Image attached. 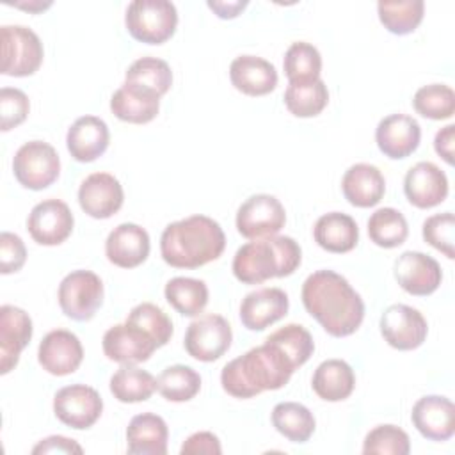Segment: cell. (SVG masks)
I'll return each instance as SVG.
<instances>
[{"mask_svg":"<svg viewBox=\"0 0 455 455\" xmlns=\"http://www.w3.org/2000/svg\"><path fill=\"white\" fill-rule=\"evenodd\" d=\"M18 183L30 190L48 188L60 174V158L53 146L43 140L25 142L12 158Z\"/></svg>","mask_w":455,"mask_h":455,"instance_id":"6","label":"cell"},{"mask_svg":"<svg viewBox=\"0 0 455 455\" xmlns=\"http://www.w3.org/2000/svg\"><path fill=\"white\" fill-rule=\"evenodd\" d=\"M53 412L66 427L85 430L100 419L103 412V400L94 387L85 384H71L55 393Z\"/></svg>","mask_w":455,"mask_h":455,"instance_id":"11","label":"cell"},{"mask_svg":"<svg viewBox=\"0 0 455 455\" xmlns=\"http://www.w3.org/2000/svg\"><path fill=\"white\" fill-rule=\"evenodd\" d=\"M84 359V348L76 334L66 329L50 331L39 343L37 361L52 375L75 373Z\"/></svg>","mask_w":455,"mask_h":455,"instance_id":"17","label":"cell"},{"mask_svg":"<svg viewBox=\"0 0 455 455\" xmlns=\"http://www.w3.org/2000/svg\"><path fill=\"white\" fill-rule=\"evenodd\" d=\"M75 219L69 206L60 199L37 203L27 219V229L39 245H59L73 231Z\"/></svg>","mask_w":455,"mask_h":455,"instance_id":"13","label":"cell"},{"mask_svg":"<svg viewBox=\"0 0 455 455\" xmlns=\"http://www.w3.org/2000/svg\"><path fill=\"white\" fill-rule=\"evenodd\" d=\"M311 387L316 396L325 402H341L348 398L355 387L354 370L343 359H327L316 366Z\"/></svg>","mask_w":455,"mask_h":455,"instance_id":"30","label":"cell"},{"mask_svg":"<svg viewBox=\"0 0 455 455\" xmlns=\"http://www.w3.org/2000/svg\"><path fill=\"white\" fill-rule=\"evenodd\" d=\"M110 142V132L103 119L96 116L78 117L68 130L66 146L69 155L82 164L100 158Z\"/></svg>","mask_w":455,"mask_h":455,"instance_id":"24","label":"cell"},{"mask_svg":"<svg viewBox=\"0 0 455 455\" xmlns=\"http://www.w3.org/2000/svg\"><path fill=\"white\" fill-rule=\"evenodd\" d=\"M82 446L69 439V437H64V435H50L43 441H39L34 448H32V453L37 455V453H82Z\"/></svg>","mask_w":455,"mask_h":455,"instance_id":"48","label":"cell"},{"mask_svg":"<svg viewBox=\"0 0 455 455\" xmlns=\"http://www.w3.org/2000/svg\"><path fill=\"white\" fill-rule=\"evenodd\" d=\"M101 345L105 355L119 364L144 363L158 348V345L148 332L128 322L110 327L103 334Z\"/></svg>","mask_w":455,"mask_h":455,"instance_id":"15","label":"cell"},{"mask_svg":"<svg viewBox=\"0 0 455 455\" xmlns=\"http://www.w3.org/2000/svg\"><path fill=\"white\" fill-rule=\"evenodd\" d=\"M222 451L220 441L212 432H196L185 439L181 444L180 453L181 455H196V453H208V455H219Z\"/></svg>","mask_w":455,"mask_h":455,"instance_id":"47","label":"cell"},{"mask_svg":"<svg viewBox=\"0 0 455 455\" xmlns=\"http://www.w3.org/2000/svg\"><path fill=\"white\" fill-rule=\"evenodd\" d=\"M43 43L23 25L2 27V75L30 76L43 62Z\"/></svg>","mask_w":455,"mask_h":455,"instance_id":"8","label":"cell"},{"mask_svg":"<svg viewBox=\"0 0 455 455\" xmlns=\"http://www.w3.org/2000/svg\"><path fill=\"white\" fill-rule=\"evenodd\" d=\"M407 220L395 208H379L368 219V236L379 247H398L407 240Z\"/></svg>","mask_w":455,"mask_h":455,"instance_id":"37","label":"cell"},{"mask_svg":"<svg viewBox=\"0 0 455 455\" xmlns=\"http://www.w3.org/2000/svg\"><path fill=\"white\" fill-rule=\"evenodd\" d=\"M395 279L407 293L425 297L439 288L443 272L432 256L418 251H405L395 261Z\"/></svg>","mask_w":455,"mask_h":455,"instance_id":"14","label":"cell"},{"mask_svg":"<svg viewBox=\"0 0 455 455\" xmlns=\"http://www.w3.org/2000/svg\"><path fill=\"white\" fill-rule=\"evenodd\" d=\"M30 110V101L21 89L2 87L0 89V130L9 132L20 126Z\"/></svg>","mask_w":455,"mask_h":455,"instance_id":"45","label":"cell"},{"mask_svg":"<svg viewBox=\"0 0 455 455\" xmlns=\"http://www.w3.org/2000/svg\"><path fill=\"white\" fill-rule=\"evenodd\" d=\"M288 307V295L281 288H261L243 297L240 304V320L249 331H265L286 316Z\"/></svg>","mask_w":455,"mask_h":455,"instance_id":"23","label":"cell"},{"mask_svg":"<svg viewBox=\"0 0 455 455\" xmlns=\"http://www.w3.org/2000/svg\"><path fill=\"white\" fill-rule=\"evenodd\" d=\"M286 222L281 201L270 194L247 197L236 212V229L243 238L258 240L277 235Z\"/></svg>","mask_w":455,"mask_h":455,"instance_id":"10","label":"cell"},{"mask_svg":"<svg viewBox=\"0 0 455 455\" xmlns=\"http://www.w3.org/2000/svg\"><path fill=\"white\" fill-rule=\"evenodd\" d=\"M57 299L68 318L87 322L103 304V283L91 270H73L60 281Z\"/></svg>","mask_w":455,"mask_h":455,"instance_id":"7","label":"cell"},{"mask_svg":"<svg viewBox=\"0 0 455 455\" xmlns=\"http://www.w3.org/2000/svg\"><path fill=\"white\" fill-rule=\"evenodd\" d=\"M124 82L148 89L162 98L172 85V71L158 57H140L126 69Z\"/></svg>","mask_w":455,"mask_h":455,"instance_id":"36","label":"cell"},{"mask_svg":"<svg viewBox=\"0 0 455 455\" xmlns=\"http://www.w3.org/2000/svg\"><path fill=\"white\" fill-rule=\"evenodd\" d=\"M201 389V375L187 364H172L156 379V391L169 402H188Z\"/></svg>","mask_w":455,"mask_h":455,"instance_id":"35","label":"cell"},{"mask_svg":"<svg viewBox=\"0 0 455 455\" xmlns=\"http://www.w3.org/2000/svg\"><path fill=\"white\" fill-rule=\"evenodd\" d=\"M52 4H28V5H25V4H18V7H21V9H28V11H43V9H46V7H50Z\"/></svg>","mask_w":455,"mask_h":455,"instance_id":"51","label":"cell"},{"mask_svg":"<svg viewBox=\"0 0 455 455\" xmlns=\"http://www.w3.org/2000/svg\"><path fill=\"white\" fill-rule=\"evenodd\" d=\"M315 242L327 252L343 254L352 251L359 242V229L355 220L341 212L322 215L313 228Z\"/></svg>","mask_w":455,"mask_h":455,"instance_id":"29","label":"cell"},{"mask_svg":"<svg viewBox=\"0 0 455 455\" xmlns=\"http://www.w3.org/2000/svg\"><path fill=\"white\" fill-rule=\"evenodd\" d=\"M126 322L132 325H137L139 329L148 332L153 338V341L158 345V348L167 345L172 336L171 318L167 316V313H164L162 307H158L156 304H151V302L137 304L130 311Z\"/></svg>","mask_w":455,"mask_h":455,"instance_id":"41","label":"cell"},{"mask_svg":"<svg viewBox=\"0 0 455 455\" xmlns=\"http://www.w3.org/2000/svg\"><path fill=\"white\" fill-rule=\"evenodd\" d=\"M403 192L412 206L434 208L448 196V178L435 164L418 162L403 178Z\"/></svg>","mask_w":455,"mask_h":455,"instance_id":"20","label":"cell"},{"mask_svg":"<svg viewBox=\"0 0 455 455\" xmlns=\"http://www.w3.org/2000/svg\"><path fill=\"white\" fill-rule=\"evenodd\" d=\"M345 199L357 208H370L380 203L386 192V180L371 164H354L341 180Z\"/></svg>","mask_w":455,"mask_h":455,"instance_id":"26","label":"cell"},{"mask_svg":"<svg viewBox=\"0 0 455 455\" xmlns=\"http://www.w3.org/2000/svg\"><path fill=\"white\" fill-rule=\"evenodd\" d=\"M112 114L132 124H144L156 117L160 110V96L133 84H123L110 98Z\"/></svg>","mask_w":455,"mask_h":455,"instance_id":"27","label":"cell"},{"mask_svg":"<svg viewBox=\"0 0 455 455\" xmlns=\"http://www.w3.org/2000/svg\"><path fill=\"white\" fill-rule=\"evenodd\" d=\"M375 140L387 158L402 160L418 149L421 128L419 123L407 114H391L377 124Z\"/></svg>","mask_w":455,"mask_h":455,"instance_id":"18","label":"cell"},{"mask_svg":"<svg viewBox=\"0 0 455 455\" xmlns=\"http://www.w3.org/2000/svg\"><path fill=\"white\" fill-rule=\"evenodd\" d=\"M423 238L434 249L441 251L448 259L455 258L453 251V231H455V219L451 212L435 213L423 222Z\"/></svg>","mask_w":455,"mask_h":455,"instance_id":"44","label":"cell"},{"mask_svg":"<svg viewBox=\"0 0 455 455\" xmlns=\"http://www.w3.org/2000/svg\"><path fill=\"white\" fill-rule=\"evenodd\" d=\"M412 107L419 116L427 119H450L455 112V92L450 85L444 84L423 85L416 91Z\"/></svg>","mask_w":455,"mask_h":455,"instance_id":"40","label":"cell"},{"mask_svg":"<svg viewBox=\"0 0 455 455\" xmlns=\"http://www.w3.org/2000/svg\"><path fill=\"white\" fill-rule=\"evenodd\" d=\"M169 428L162 416L142 412L132 418L126 428L128 451L133 455H165Z\"/></svg>","mask_w":455,"mask_h":455,"instance_id":"28","label":"cell"},{"mask_svg":"<svg viewBox=\"0 0 455 455\" xmlns=\"http://www.w3.org/2000/svg\"><path fill=\"white\" fill-rule=\"evenodd\" d=\"M226 247L220 224L206 215H190L165 226L160 252L174 268H199L217 259Z\"/></svg>","mask_w":455,"mask_h":455,"instance_id":"3","label":"cell"},{"mask_svg":"<svg viewBox=\"0 0 455 455\" xmlns=\"http://www.w3.org/2000/svg\"><path fill=\"white\" fill-rule=\"evenodd\" d=\"M329 103V91L323 80L290 84L284 91V105L295 117H315Z\"/></svg>","mask_w":455,"mask_h":455,"instance_id":"34","label":"cell"},{"mask_svg":"<svg viewBox=\"0 0 455 455\" xmlns=\"http://www.w3.org/2000/svg\"><path fill=\"white\" fill-rule=\"evenodd\" d=\"M229 80L242 94L265 96L275 89L277 71L261 57L240 55L229 66Z\"/></svg>","mask_w":455,"mask_h":455,"instance_id":"25","label":"cell"},{"mask_svg":"<svg viewBox=\"0 0 455 455\" xmlns=\"http://www.w3.org/2000/svg\"><path fill=\"white\" fill-rule=\"evenodd\" d=\"M302 261L300 245L291 236H267L242 245L233 258V274L243 284H261L291 275Z\"/></svg>","mask_w":455,"mask_h":455,"instance_id":"4","label":"cell"},{"mask_svg":"<svg viewBox=\"0 0 455 455\" xmlns=\"http://www.w3.org/2000/svg\"><path fill=\"white\" fill-rule=\"evenodd\" d=\"M233 332L228 320L220 315L208 313L190 322L183 345L190 357L203 363H212L229 350Z\"/></svg>","mask_w":455,"mask_h":455,"instance_id":"9","label":"cell"},{"mask_svg":"<svg viewBox=\"0 0 455 455\" xmlns=\"http://www.w3.org/2000/svg\"><path fill=\"white\" fill-rule=\"evenodd\" d=\"M149 235L133 222H123L110 231L105 242L107 259L121 268H133L149 256Z\"/></svg>","mask_w":455,"mask_h":455,"instance_id":"22","label":"cell"},{"mask_svg":"<svg viewBox=\"0 0 455 455\" xmlns=\"http://www.w3.org/2000/svg\"><path fill=\"white\" fill-rule=\"evenodd\" d=\"M124 192L119 180L108 172L89 174L78 188L80 208L92 219H108L123 206Z\"/></svg>","mask_w":455,"mask_h":455,"instance_id":"16","label":"cell"},{"mask_svg":"<svg viewBox=\"0 0 455 455\" xmlns=\"http://www.w3.org/2000/svg\"><path fill=\"white\" fill-rule=\"evenodd\" d=\"M409 451V435L396 425H379L371 428L363 443V453L366 455H407Z\"/></svg>","mask_w":455,"mask_h":455,"instance_id":"42","label":"cell"},{"mask_svg":"<svg viewBox=\"0 0 455 455\" xmlns=\"http://www.w3.org/2000/svg\"><path fill=\"white\" fill-rule=\"evenodd\" d=\"M32 320L16 306L0 307V373H9L20 361L21 350L30 343Z\"/></svg>","mask_w":455,"mask_h":455,"instance_id":"21","label":"cell"},{"mask_svg":"<svg viewBox=\"0 0 455 455\" xmlns=\"http://www.w3.org/2000/svg\"><path fill=\"white\" fill-rule=\"evenodd\" d=\"M27 259V249L23 240L9 231L0 235V272L12 274L21 270Z\"/></svg>","mask_w":455,"mask_h":455,"instance_id":"46","label":"cell"},{"mask_svg":"<svg viewBox=\"0 0 455 455\" xmlns=\"http://www.w3.org/2000/svg\"><path fill=\"white\" fill-rule=\"evenodd\" d=\"M453 142H455V126L453 124H448L435 133L434 149L450 165L453 164Z\"/></svg>","mask_w":455,"mask_h":455,"instance_id":"49","label":"cell"},{"mask_svg":"<svg viewBox=\"0 0 455 455\" xmlns=\"http://www.w3.org/2000/svg\"><path fill=\"white\" fill-rule=\"evenodd\" d=\"M283 68L290 84L313 82L320 78L322 55L313 44L306 41H297L291 43L286 50Z\"/></svg>","mask_w":455,"mask_h":455,"instance_id":"38","label":"cell"},{"mask_svg":"<svg viewBox=\"0 0 455 455\" xmlns=\"http://www.w3.org/2000/svg\"><path fill=\"white\" fill-rule=\"evenodd\" d=\"M379 20L384 28L395 36H407L418 28L423 20L425 4L421 0L409 2H379Z\"/></svg>","mask_w":455,"mask_h":455,"instance_id":"39","label":"cell"},{"mask_svg":"<svg viewBox=\"0 0 455 455\" xmlns=\"http://www.w3.org/2000/svg\"><path fill=\"white\" fill-rule=\"evenodd\" d=\"M295 370L291 357L279 345L265 339L263 345L229 361L220 371V384L235 398H252L263 391L281 389Z\"/></svg>","mask_w":455,"mask_h":455,"instance_id":"2","label":"cell"},{"mask_svg":"<svg viewBox=\"0 0 455 455\" xmlns=\"http://www.w3.org/2000/svg\"><path fill=\"white\" fill-rule=\"evenodd\" d=\"M272 425L291 443H306L315 432L313 412L297 402H281L272 409Z\"/></svg>","mask_w":455,"mask_h":455,"instance_id":"32","label":"cell"},{"mask_svg":"<svg viewBox=\"0 0 455 455\" xmlns=\"http://www.w3.org/2000/svg\"><path fill=\"white\" fill-rule=\"evenodd\" d=\"M416 430L430 441H448L455 432V405L439 395L421 396L411 412Z\"/></svg>","mask_w":455,"mask_h":455,"instance_id":"19","label":"cell"},{"mask_svg":"<svg viewBox=\"0 0 455 455\" xmlns=\"http://www.w3.org/2000/svg\"><path fill=\"white\" fill-rule=\"evenodd\" d=\"M247 0H233V2H226V0H210L206 5L220 18V20H233L236 18L245 7H247Z\"/></svg>","mask_w":455,"mask_h":455,"instance_id":"50","label":"cell"},{"mask_svg":"<svg viewBox=\"0 0 455 455\" xmlns=\"http://www.w3.org/2000/svg\"><path fill=\"white\" fill-rule=\"evenodd\" d=\"M428 332L425 316L407 304H393L380 316V334L396 350H414L423 345Z\"/></svg>","mask_w":455,"mask_h":455,"instance_id":"12","label":"cell"},{"mask_svg":"<svg viewBox=\"0 0 455 455\" xmlns=\"http://www.w3.org/2000/svg\"><path fill=\"white\" fill-rule=\"evenodd\" d=\"M124 25L133 39L146 44H162L176 32L178 11L167 0H135L128 4Z\"/></svg>","mask_w":455,"mask_h":455,"instance_id":"5","label":"cell"},{"mask_svg":"<svg viewBox=\"0 0 455 455\" xmlns=\"http://www.w3.org/2000/svg\"><path fill=\"white\" fill-rule=\"evenodd\" d=\"M165 300L183 316H197L208 304V286L194 277H172L165 284Z\"/></svg>","mask_w":455,"mask_h":455,"instance_id":"33","label":"cell"},{"mask_svg":"<svg viewBox=\"0 0 455 455\" xmlns=\"http://www.w3.org/2000/svg\"><path fill=\"white\" fill-rule=\"evenodd\" d=\"M155 391L156 379L149 371L140 370L135 364H123L110 377V393L116 400L123 403L146 402Z\"/></svg>","mask_w":455,"mask_h":455,"instance_id":"31","label":"cell"},{"mask_svg":"<svg viewBox=\"0 0 455 455\" xmlns=\"http://www.w3.org/2000/svg\"><path fill=\"white\" fill-rule=\"evenodd\" d=\"M306 311L334 338L354 334L364 318V302L350 283L334 270H316L302 284Z\"/></svg>","mask_w":455,"mask_h":455,"instance_id":"1","label":"cell"},{"mask_svg":"<svg viewBox=\"0 0 455 455\" xmlns=\"http://www.w3.org/2000/svg\"><path fill=\"white\" fill-rule=\"evenodd\" d=\"M267 339L279 345L291 357L297 368L307 363L315 350V343L309 331L299 323H288L274 331L270 336H267Z\"/></svg>","mask_w":455,"mask_h":455,"instance_id":"43","label":"cell"}]
</instances>
